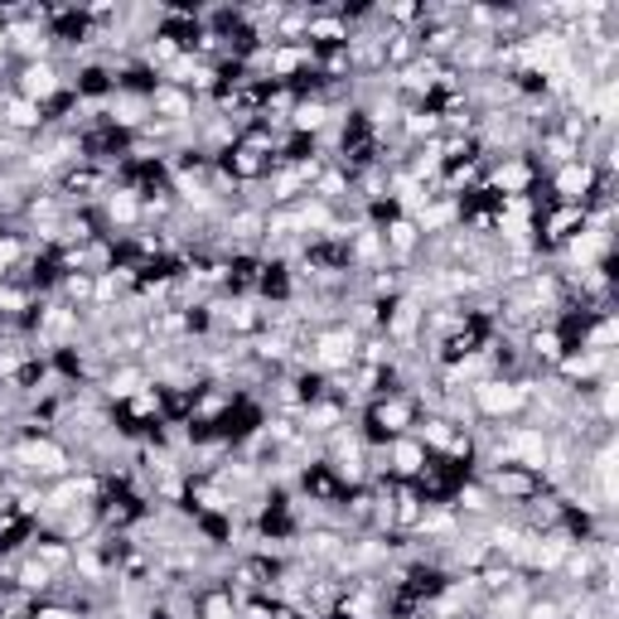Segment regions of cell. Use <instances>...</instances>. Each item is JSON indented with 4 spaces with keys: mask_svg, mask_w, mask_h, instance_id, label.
<instances>
[{
    "mask_svg": "<svg viewBox=\"0 0 619 619\" xmlns=\"http://www.w3.org/2000/svg\"><path fill=\"white\" fill-rule=\"evenodd\" d=\"M387 460H393V475L397 479H421V475H427V445H421L417 435H393Z\"/></svg>",
    "mask_w": 619,
    "mask_h": 619,
    "instance_id": "5b68a950",
    "label": "cell"
},
{
    "mask_svg": "<svg viewBox=\"0 0 619 619\" xmlns=\"http://www.w3.org/2000/svg\"><path fill=\"white\" fill-rule=\"evenodd\" d=\"M58 88H64V73L48 64V58H34V64H24V68H20L15 92H20V97H30V102H40V107H44Z\"/></svg>",
    "mask_w": 619,
    "mask_h": 619,
    "instance_id": "3957f363",
    "label": "cell"
},
{
    "mask_svg": "<svg viewBox=\"0 0 619 619\" xmlns=\"http://www.w3.org/2000/svg\"><path fill=\"white\" fill-rule=\"evenodd\" d=\"M24 257V242L20 237H0V281H10V272L20 266Z\"/></svg>",
    "mask_w": 619,
    "mask_h": 619,
    "instance_id": "30bf717a",
    "label": "cell"
},
{
    "mask_svg": "<svg viewBox=\"0 0 619 619\" xmlns=\"http://www.w3.org/2000/svg\"><path fill=\"white\" fill-rule=\"evenodd\" d=\"M10 460H15V469H24V475H34V479H64L68 475V451L58 441H48V435L20 441L15 451H10Z\"/></svg>",
    "mask_w": 619,
    "mask_h": 619,
    "instance_id": "6da1fadb",
    "label": "cell"
},
{
    "mask_svg": "<svg viewBox=\"0 0 619 619\" xmlns=\"http://www.w3.org/2000/svg\"><path fill=\"white\" fill-rule=\"evenodd\" d=\"M145 373L141 368H121V373H112V378H107V397H117V402H131V397L136 393H145Z\"/></svg>",
    "mask_w": 619,
    "mask_h": 619,
    "instance_id": "9c48e42d",
    "label": "cell"
},
{
    "mask_svg": "<svg viewBox=\"0 0 619 619\" xmlns=\"http://www.w3.org/2000/svg\"><path fill=\"white\" fill-rule=\"evenodd\" d=\"M141 194L136 189H112L107 194V218H112V228H136V218H141Z\"/></svg>",
    "mask_w": 619,
    "mask_h": 619,
    "instance_id": "52a82bcc",
    "label": "cell"
},
{
    "mask_svg": "<svg viewBox=\"0 0 619 619\" xmlns=\"http://www.w3.org/2000/svg\"><path fill=\"white\" fill-rule=\"evenodd\" d=\"M0 126L15 131V136H24V131H40L44 126V107L30 102V97H5V117H0Z\"/></svg>",
    "mask_w": 619,
    "mask_h": 619,
    "instance_id": "8992f818",
    "label": "cell"
},
{
    "mask_svg": "<svg viewBox=\"0 0 619 619\" xmlns=\"http://www.w3.org/2000/svg\"><path fill=\"white\" fill-rule=\"evenodd\" d=\"M310 358L320 363V368H349V363L358 358V334L349 330H330V334H320L314 339V349H310Z\"/></svg>",
    "mask_w": 619,
    "mask_h": 619,
    "instance_id": "7a4b0ae2",
    "label": "cell"
},
{
    "mask_svg": "<svg viewBox=\"0 0 619 619\" xmlns=\"http://www.w3.org/2000/svg\"><path fill=\"white\" fill-rule=\"evenodd\" d=\"M373 427H378V435H407V427H417V407H411V397L387 393L383 402L373 407Z\"/></svg>",
    "mask_w": 619,
    "mask_h": 619,
    "instance_id": "277c9868",
    "label": "cell"
},
{
    "mask_svg": "<svg viewBox=\"0 0 619 619\" xmlns=\"http://www.w3.org/2000/svg\"><path fill=\"white\" fill-rule=\"evenodd\" d=\"M528 354H532V358H542V363H556V358L566 354L562 330H552V324H548V330H532V334H528Z\"/></svg>",
    "mask_w": 619,
    "mask_h": 619,
    "instance_id": "ba28073f",
    "label": "cell"
}]
</instances>
